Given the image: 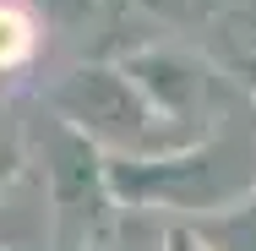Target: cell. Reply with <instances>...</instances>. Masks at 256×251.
<instances>
[{"mask_svg":"<svg viewBox=\"0 0 256 251\" xmlns=\"http://www.w3.org/2000/svg\"><path fill=\"white\" fill-rule=\"evenodd\" d=\"M109 197L120 213H169V224H191L256 197V109L240 104L186 148L153 158H109Z\"/></svg>","mask_w":256,"mask_h":251,"instance_id":"cell-1","label":"cell"},{"mask_svg":"<svg viewBox=\"0 0 256 251\" xmlns=\"http://www.w3.org/2000/svg\"><path fill=\"white\" fill-rule=\"evenodd\" d=\"M44 104L66 131L93 142L104 158H153V153L186 148L153 115V104L136 93L126 66H109V60H88V66H71L66 77H54Z\"/></svg>","mask_w":256,"mask_h":251,"instance_id":"cell-2","label":"cell"},{"mask_svg":"<svg viewBox=\"0 0 256 251\" xmlns=\"http://www.w3.org/2000/svg\"><path fill=\"white\" fill-rule=\"evenodd\" d=\"M207 251H256V197L234 202L224 213H207V218H191L186 224Z\"/></svg>","mask_w":256,"mask_h":251,"instance_id":"cell-3","label":"cell"},{"mask_svg":"<svg viewBox=\"0 0 256 251\" xmlns=\"http://www.w3.org/2000/svg\"><path fill=\"white\" fill-rule=\"evenodd\" d=\"M33 55H38V22H33V11L16 6V0H0V77L28 71Z\"/></svg>","mask_w":256,"mask_h":251,"instance_id":"cell-4","label":"cell"},{"mask_svg":"<svg viewBox=\"0 0 256 251\" xmlns=\"http://www.w3.org/2000/svg\"><path fill=\"white\" fill-rule=\"evenodd\" d=\"M212 33L224 39L229 60H256V0H229L218 17H212Z\"/></svg>","mask_w":256,"mask_h":251,"instance_id":"cell-5","label":"cell"},{"mask_svg":"<svg viewBox=\"0 0 256 251\" xmlns=\"http://www.w3.org/2000/svg\"><path fill=\"white\" fill-rule=\"evenodd\" d=\"M28 175V137L22 131H0V191L16 186Z\"/></svg>","mask_w":256,"mask_h":251,"instance_id":"cell-6","label":"cell"},{"mask_svg":"<svg viewBox=\"0 0 256 251\" xmlns=\"http://www.w3.org/2000/svg\"><path fill=\"white\" fill-rule=\"evenodd\" d=\"M158 251H207V246L191 235V229H186V224H169V229L158 235Z\"/></svg>","mask_w":256,"mask_h":251,"instance_id":"cell-7","label":"cell"},{"mask_svg":"<svg viewBox=\"0 0 256 251\" xmlns=\"http://www.w3.org/2000/svg\"><path fill=\"white\" fill-rule=\"evenodd\" d=\"M229 77L240 82V93H246V104L256 109V60H240V66H229Z\"/></svg>","mask_w":256,"mask_h":251,"instance_id":"cell-8","label":"cell"},{"mask_svg":"<svg viewBox=\"0 0 256 251\" xmlns=\"http://www.w3.org/2000/svg\"><path fill=\"white\" fill-rule=\"evenodd\" d=\"M0 251H11V246H0Z\"/></svg>","mask_w":256,"mask_h":251,"instance_id":"cell-9","label":"cell"}]
</instances>
